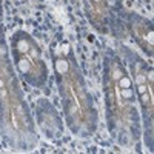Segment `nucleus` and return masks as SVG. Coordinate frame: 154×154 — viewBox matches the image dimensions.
<instances>
[{
    "instance_id": "nucleus-9",
    "label": "nucleus",
    "mask_w": 154,
    "mask_h": 154,
    "mask_svg": "<svg viewBox=\"0 0 154 154\" xmlns=\"http://www.w3.org/2000/svg\"><path fill=\"white\" fill-rule=\"evenodd\" d=\"M0 88H3V82H2V80H0Z\"/></svg>"
},
{
    "instance_id": "nucleus-7",
    "label": "nucleus",
    "mask_w": 154,
    "mask_h": 154,
    "mask_svg": "<svg viewBox=\"0 0 154 154\" xmlns=\"http://www.w3.org/2000/svg\"><path fill=\"white\" fill-rule=\"evenodd\" d=\"M142 102H143V105H147V102H148V96L143 93V96H142Z\"/></svg>"
},
{
    "instance_id": "nucleus-4",
    "label": "nucleus",
    "mask_w": 154,
    "mask_h": 154,
    "mask_svg": "<svg viewBox=\"0 0 154 154\" xmlns=\"http://www.w3.org/2000/svg\"><path fill=\"white\" fill-rule=\"evenodd\" d=\"M17 49H19L20 52H26L28 51V43H26L25 40H20V42L17 43Z\"/></svg>"
},
{
    "instance_id": "nucleus-3",
    "label": "nucleus",
    "mask_w": 154,
    "mask_h": 154,
    "mask_svg": "<svg viewBox=\"0 0 154 154\" xmlns=\"http://www.w3.org/2000/svg\"><path fill=\"white\" fill-rule=\"evenodd\" d=\"M120 87L122 88H131V80H129V77H126V76H122L120 77Z\"/></svg>"
},
{
    "instance_id": "nucleus-1",
    "label": "nucleus",
    "mask_w": 154,
    "mask_h": 154,
    "mask_svg": "<svg viewBox=\"0 0 154 154\" xmlns=\"http://www.w3.org/2000/svg\"><path fill=\"white\" fill-rule=\"evenodd\" d=\"M17 66H19L20 72H23V74L29 71V62H28V60H25V59H20V60L17 62Z\"/></svg>"
},
{
    "instance_id": "nucleus-2",
    "label": "nucleus",
    "mask_w": 154,
    "mask_h": 154,
    "mask_svg": "<svg viewBox=\"0 0 154 154\" xmlns=\"http://www.w3.org/2000/svg\"><path fill=\"white\" fill-rule=\"evenodd\" d=\"M56 70H57V72H66L68 71V62L66 60H57Z\"/></svg>"
},
{
    "instance_id": "nucleus-8",
    "label": "nucleus",
    "mask_w": 154,
    "mask_h": 154,
    "mask_svg": "<svg viewBox=\"0 0 154 154\" xmlns=\"http://www.w3.org/2000/svg\"><path fill=\"white\" fill-rule=\"evenodd\" d=\"M114 77H116V79H120V77H122V72H120V71H116V72H114Z\"/></svg>"
},
{
    "instance_id": "nucleus-6",
    "label": "nucleus",
    "mask_w": 154,
    "mask_h": 154,
    "mask_svg": "<svg viewBox=\"0 0 154 154\" xmlns=\"http://www.w3.org/2000/svg\"><path fill=\"white\" fill-rule=\"evenodd\" d=\"M139 93H147V87H145V85H140V87H139Z\"/></svg>"
},
{
    "instance_id": "nucleus-5",
    "label": "nucleus",
    "mask_w": 154,
    "mask_h": 154,
    "mask_svg": "<svg viewBox=\"0 0 154 154\" xmlns=\"http://www.w3.org/2000/svg\"><path fill=\"white\" fill-rule=\"evenodd\" d=\"M122 96L129 99V97H133V91H131L129 88H122Z\"/></svg>"
}]
</instances>
